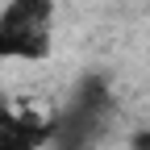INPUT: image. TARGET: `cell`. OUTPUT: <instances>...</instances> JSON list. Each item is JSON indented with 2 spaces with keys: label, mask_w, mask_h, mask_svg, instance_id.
<instances>
[{
  "label": "cell",
  "mask_w": 150,
  "mask_h": 150,
  "mask_svg": "<svg viewBox=\"0 0 150 150\" xmlns=\"http://www.w3.org/2000/svg\"><path fill=\"white\" fill-rule=\"evenodd\" d=\"M54 0H4L0 63H46L54 54Z\"/></svg>",
  "instance_id": "obj_1"
},
{
  "label": "cell",
  "mask_w": 150,
  "mask_h": 150,
  "mask_svg": "<svg viewBox=\"0 0 150 150\" xmlns=\"http://www.w3.org/2000/svg\"><path fill=\"white\" fill-rule=\"evenodd\" d=\"M59 117L33 100H0V150H42L54 142Z\"/></svg>",
  "instance_id": "obj_2"
},
{
  "label": "cell",
  "mask_w": 150,
  "mask_h": 150,
  "mask_svg": "<svg viewBox=\"0 0 150 150\" xmlns=\"http://www.w3.org/2000/svg\"><path fill=\"white\" fill-rule=\"evenodd\" d=\"M142 150H150V142H146V146H142Z\"/></svg>",
  "instance_id": "obj_3"
}]
</instances>
